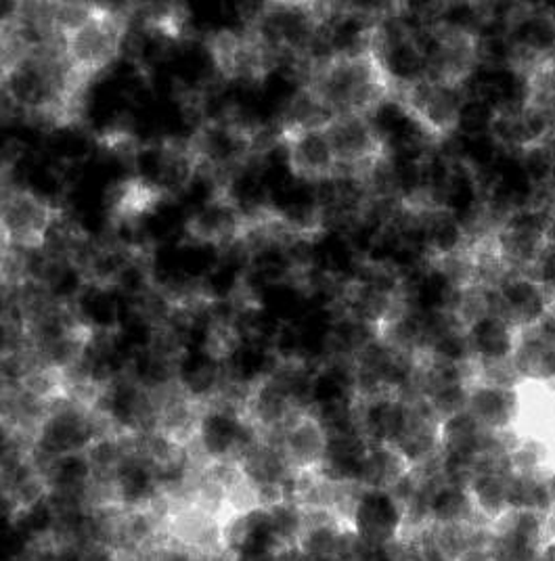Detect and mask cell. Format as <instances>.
I'll use <instances>...</instances> for the list:
<instances>
[{
    "mask_svg": "<svg viewBox=\"0 0 555 561\" xmlns=\"http://www.w3.org/2000/svg\"><path fill=\"white\" fill-rule=\"evenodd\" d=\"M53 27L61 38V55L68 68L71 91L78 93L89 80L120 59L128 20L124 11L116 9L70 4L68 9L55 11Z\"/></svg>",
    "mask_w": 555,
    "mask_h": 561,
    "instance_id": "1",
    "label": "cell"
},
{
    "mask_svg": "<svg viewBox=\"0 0 555 561\" xmlns=\"http://www.w3.org/2000/svg\"><path fill=\"white\" fill-rule=\"evenodd\" d=\"M61 210L47 197L30 191L13 188L2 199V243L4 250L36 252L43 250L53 227L59 222Z\"/></svg>",
    "mask_w": 555,
    "mask_h": 561,
    "instance_id": "2",
    "label": "cell"
},
{
    "mask_svg": "<svg viewBox=\"0 0 555 561\" xmlns=\"http://www.w3.org/2000/svg\"><path fill=\"white\" fill-rule=\"evenodd\" d=\"M278 140L285 149L290 174L306 185H325L340 176V165L327 126L281 122Z\"/></svg>",
    "mask_w": 555,
    "mask_h": 561,
    "instance_id": "3",
    "label": "cell"
},
{
    "mask_svg": "<svg viewBox=\"0 0 555 561\" xmlns=\"http://www.w3.org/2000/svg\"><path fill=\"white\" fill-rule=\"evenodd\" d=\"M348 526L363 545L390 547L405 538L407 515L393 492L359 486L348 514Z\"/></svg>",
    "mask_w": 555,
    "mask_h": 561,
    "instance_id": "4",
    "label": "cell"
},
{
    "mask_svg": "<svg viewBox=\"0 0 555 561\" xmlns=\"http://www.w3.org/2000/svg\"><path fill=\"white\" fill-rule=\"evenodd\" d=\"M185 229L197 243L229 248L254 233V216L241 210L239 199L233 195L229 185H220L206 206L191 216Z\"/></svg>",
    "mask_w": 555,
    "mask_h": 561,
    "instance_id": "5",
    "label": "cell"
},
{
    "mask_svg": "<svg viewBox=\"0 0 555 561\" xmlns=\"http://www.w3.org/2000/svg\"><path fill=\"white\" fill-rule=\"evenodd\" d=\"M278 443L285 461L296 473L319 471L324 466L329 432L319 415L306 407L301 409L292 420L287 421L273 438Z\"/></svg>",
    "mask_w": 555,
    "mask_h": 561,
    "instance_id": "6",
    "label": "cell"
},
{
    "mask_svg": "<svg viewBox=\"0 0 555 561\" xmlns=\"http://www.w3.org/2000/svg\"><path fill=\"white\" fill-rule=\"evenodd\" d=\"M552 306L543 285L529 275L509 273L506 280L492 289V314H499L511 328L532 329Z\"/></svg>",
    "mask_w": 555,
    "mask_h": 561,
    "instance_id": "7",
    "label": "cell"
},
{
    "mask_svg": "<svg viewBox=\"0 0 555 561\" xmlns=\"http://www.w3.org/2000/svg\"><path fill=\"white\" fill-rule=\"evenodd\" d=\"M163 537L204 556H212V558L225 556L223 519L195 505L172 503V510L163 522Z\"/></svg>",
    "mask_w": 555,
    "mask_h": 561,
    "instance_id": "8",
    "label": "cell"
},
{
    "mask_svg": "<svg viewBox=\"0 0 555 561\" xmlns=\"http://www.w3.org/2000/svg\"><path fill=\"white\" fill-rule=\"evenodd\" d=\"M509 41L511 45L536 59H547L555 55V20L545 4L541 9H516L509 22Z\"/></svg>",
    "mask_w": 555,
    "mask_h": 561,
    "instance_id": "9",
    "label": "cell"
},
{
    "mask_svg": "<svg viewBox=\"0 0 555 561\" xmlns=\"http://www.w3.org/2000/svg\"><path fill=\"white\" fill-rule=\"evenodd\" d=\"M467 413L488 432H506L516 413V392L476 381L469 383Z\"/></svg>",
    "mask_w": 555,
    "mask_h": 561,
    "instance_id": "10",
    "label": "cell"
},
{
    "mask_svg": "<svg viewBox=\"0 0 555 561\" xmlns=\"http://www.w3.org/2000/svg\"><path fill=\"white\" fill-rule=\"evenodd\" d=\"M474 360L509 358L516 351V329L499 314H486L467 328Z\"/></svg>",
    "mask_w": 555,
    "mask_h": 561,
    "instance_id": "11",
    "label": "cell"
},
{
    "mask_svg": "<svg viewBox=\"0 0 555 561\" xmlns=\"http://www.w3.org/2000/svg\"><path fill=\"white\" fill-rule=\"evenodd\" d=\"M166 193L168 191L160 183H151L140 176L126 179L117 185L116 193H114L112 214L122 222L135 220L143 214L158 208V204L162 202Z\"/></svg>",
    "mask_w": 555,
    "mask_h": 561,
    "instance_id": "12",
    "label": "cell"
},
{
    "mask_svg": "<svg viewBox=\"0 0 555 561\" xmlns=\"http://www.w3.org/2000/svg\"><path fill=\"white\" fill-rule=\"evenodd\" d=\"M497 114H499V112H497L492 105H488L486 101L478 99V96L467 94V96L463 99L455 133L467 137V139L490 135L492 124H495V119H497Z\"/></svg>",
    "mask_w": 555,
    "mask_h": 561,
    "instance_id": "13",
    "label": "cell"
},
{
    "mask_svg": "<svg viewBox=\"0 0 555 561\" xmlns=\"http://www.w3.org/2000/svg\"><path fill=\"white\" fill-rule=\"evenodd\" d=\"M518 156L534 187L539 191L552 188L555 181V158L547 142L529 145L522 151H518Z\"/></svg>",
    "mask_w": 555,
    "mask_h": 561,
    "instance_id": "14",
    "label": "cell"
},
{
    "mask_svg": "<svg viewBox=\"0 0 555 561\" xmlns=\"http://www.w3.org/2000/svg\"><path fill=\"white\" fill-rule=\"evenodd\" d=\"M531 277L543 285L550 302L555 306V250L547 248L543 252V256L539 257L532 268Z\"/></svg>",
    "mask_w": 555,
    "mask_h": 561,
    "instance_id": "15",
    "label": "cell"
},
{
    "mask_svg": "<svg viewBox=\"0 0 555 561\" xmlns=\"http://www.w3.org/2000/svg\"><path fill=\"white\" fill-rule=\"evenodd\" d=\"M532 331L543 340L547 342L550 346H555V306L552 305L547 308V312L541 317V321L532 328Z\"/></svg>",
    "mask_w": 555,
    "mask_h": 561,
    "instance_id": "16",
    "label": "cell"
},
{
    "mask_svg": "<svg viewBox=\"0 0 555 561\" xmlns=\"http://www.w3.org/2000/svg\"><path fill=\"white\" fill-rule=\"evenodd\" d=\"M117 561H140L139 558H120Z\"/></svg>",
    "mask_w": 555,
    "mask_h": 561,
    "instance_id": "17",
    "label": "cell"
}]
</instances>
